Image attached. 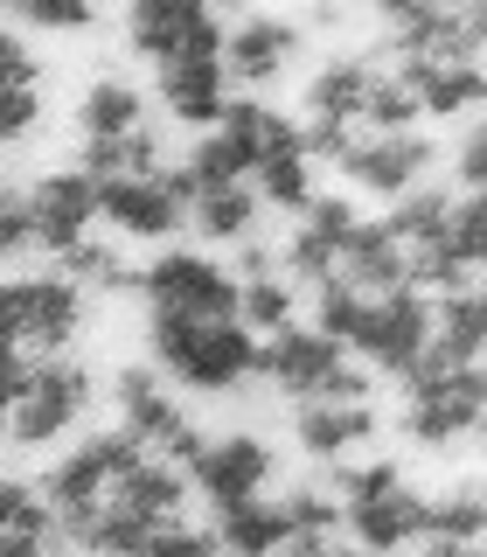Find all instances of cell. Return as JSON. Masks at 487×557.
<instances>
[{"label": "cell", "mask_w": 487, "mask_h": 557, "mask_svg": "<svg viewBox=\"0 0 487 557\" xmlns=\"http://www.w3.org/2000/svg\"><path fill=\"white\" fill-rule=\"evenodd\" d=\"M147 348L161 362V376H174L196 397H230L237 383L258 376V327L230 313V321H209V313H167L147 307Z\"/></svg>", "instance_id": "1"}, {"label": "cell", "mask_w": 487, "mask_h": 557, "mask_svg": "<svg viewBox=\"0 0 487 557\" xmlns=\"http://www.w3.org/2000/svg\"><path fill=\"white\" fill-rule=\"evenodd\" d=\"M91 397H98V376L70 348H57V356H35L22 342L8 348V440H14V453H42V446L70 440L84 425V411H91Z\"/></svg>", "instance_id": "2"}, {"label": "cell", "mask_w": 487, "mask_h": 557, "mask_svg": "<svg viewBox=\"0 0 487 557\" xmlns=\"http://www.w3.org/2000/svg\"><path fill=\"white\" fill-rule=\"evenodd\" d=\"M487 425V370L425 348V362L404 376V440L411 446H460Z\"/></svg>", "instance_id": "3"}, {"label": "cell", "mask_w": 487, "mask_h": 557, "mask_svg": "<svg viewBox=\"0 0 487 557\" xmlns=\"http://www.w3.org/2000/svg\"><path fill=\"white\" fill-rule=\"evenodd\" d=\"M258 376L292 405H307V397H370V370L348 362V342L300 321L272 327V342L258 348Z\"/></svg>", "instance_id": "4"}, {"label": "cell", "mask_w": 487, "mask_h": 557, "mask_svg": "<svg viewBox=\"0 0 487 557\" xmlns=\"http://www.w3.org/2000/svg\"><path fill=\"white\" fill-rule=\"evenodd\" d=\"M139 453H153V446L139 440L133 425H112V432H91V440H77V446H70L63 460L42 474V495L57 502V516H63V544H70V530H77L84 516H98L104 502H112L118 474H126Z\"/></svg>", "instance_id": "5"}, {"label": "cell", "mask_w": 487, "mask_h": 557, "mask_svg": "<svg viewBox=\"0 0 487 557\" xmlns=\"http://www.w3.org/2000/svg\"><path fill=\"white\" fill-rule=\"evenodd\" d=\"M91 321V286L70 278L63 265L57 272H14L8 278V335L35 348V356H57L84 335Z\"/></svg>", "instance_id": "6"}, {"label": "cell", "mask_w": 487, "mask_h": 557, "mask_svg": "<svg viewBox=\"0 0 487 557\" xmlns=\"http://www.w3.org/2000/svg\"><path fill=\"white\" fill-rule=\"evenodd\" d=\"M376 77H383V70L370 57H355V49L313 63V77H307V91H300V112H307V139H313V153H321V161H341V153H348L362 112H370Z\"/></svg>", "instance_id": "7"}, {"label": "cell", "mask_w": 487, "mask_h": 557, "mask_svg": "<svg viewBox=\"0 0 487 557\" xmlns=\"http://www.w3.org/2000/svg\"><path fill=\"white\" fill-rule=\"evenodd\" d=\"M432 335H439V307L425 300V286H390V293H370V313H362L348 348L383 376H411L425 362Z\"/></svg>", "instance_id": "8"}, {"label": "cell", "mask_w": 487, "mask_h": 557, "mask_svg": "<svg viewBox=\"0 0 487 557\" xmlns=\"http://www.w3.org/2000/svg\"><path fill=\"white\" fill-rule=\"evenodd\" d=\"M126 42L147 63L174 57H223L230 28L216 22V0H126Z\"/></svg>", "instance_id": "9"}, {"label": "cell", "mask_w": 487, "mask_h": 557, "mask_svg": "<svg viewBox=\"0 0 487 557\" xmlns=\"http://www.w3.org/2000/svg\"><path fill=\"white\" fill-rule=\"evenodd\" d=\"M139 300L167 307V313H209V321H230L244 313V272L216 265L202 251H161L139 272Z\"/></svg>", "instance_id": "10"}, {"label": "cell", "mask_w": 487, "mask_h": 557, "mask_svg": "<svg viewBox=\"0 0 487 557\" xmlns=\"http://www.w3.org/2000/svg\"><path fill=\"white\" fill-rule=\"evenodd\" d=\"M28 188V209H35V244H42L49 258H63L70 244H84L104 223V182L91 168H49V174H35Z\"/></svg>", "instance_id": "11"}, {"label": "cell", "mask_w": 487, "mask_h": 557, "mask_svg": "<svg viewBox=\"0 0 487 557\" xmlns=\"http://www.w3.org/2000/svg\"><path fill=\"white\" fill-rule=\"evenodd\" d=\"M112 405H118V425H133L153 453H167V460H182L188 474H196V460H202L209 440L188 425V411L161 391V376H153L147 362H126V370L112 376Z\"/></svg>", "instance_id": "12"}, {"label": "cell", "mask_w": 487, "mask_h": 557, "mask_svg": "<svg viewBox=\"0 0 487 557\" xmlns=\"http://www.w3.org/2000/svg\"><path fill=\"white\" fill-rule=\"evenodd\" d=\"M439 161V147H432V133H417V126H404V133H355L348 139V153H341V182L348 188H362V196H404V188H417L425 182V168Z\"/></svg>", "instance_id": "13"}, {"label": "cell", "mask_w": 487, "mask_h": 557, "mask_svg": "<svg viewBox=\"0 0 487 557\" xmlns=\"http://www.w3.org/2000/svg\"><path fill=\"white\" fill-rule=\"evenodd\" d=\"M272 467H278V453L265 446V432H223V440L202 446L196 487H202L209 509H230V502L265 495V487H272Z\"/></svg>", "instance_id": "14"}, {"label": "cell", "mask_w": 487, "mask_h": 557, "mask_svg": "<svg viewBox=\"0 0 487 557\" xmlns=\"http://www.w3.org/2000/svg\"><path fill=\"white\" fill-rule=\"evenodd\" d=\"M153 91H161V112L174 126H223L230 112V57H174L153 63Z\"/></svg>", "instance_id": "15"}, {"label": "cell", "mask_w": 487, "mask_h": 557, "mask_svg": "<svg viewBox=\"0 0 487 557\" xmlns=\"http://www.w3.org/2000/svg\"><path fill=\"white\" fill-rule=\"evenodd\" d=\"M355 223L362 216H355V202H348V196H313L300 209V223H292V237H286V278H300V286L335 278L348 237H355Z\"/></svg>", "instance_id": "16"}, {"label": "cell", "mask_w": 487, "mask_h": 557, "mask_svg": "<svg viewBox=\"0 0 487 557\" xmlns=\"http://www.w3.org/2000/svg\"><path fill=\"white\" fill-rule=\"evenodd\" d=\"M104 223H112L118 237L161 244V237L182 231V223H196V209L167 188V174H112V182H104Z\"/></svg>", "instance_id": "17"}, {"label": "cell", "mask_w": 487, "mask_h": 557, "mask_svg": "<svg viewBox=\"0 0 487 557\" xmlns=\"http://www.w3.org/2000/svg\"><path fill=\"white\" fill-rule=\"evenodd\" d=\"M292 440L307 460H348L355 446L376 440V405L370 397H307L292 411Z\"/></svg>", "instance_id": "18"}, {"label": "cell", "mask_w": 487, "mask_h": 557, "mask_svg": "<svg viewBox=\"0 0 487 557\" xmlns=\"http://www.w3.org/2000/svg\"><path fill=\"white\" fill-rule=\"evenodd\" d=\"M397 77L417 91L425 119H466V112L487 104V70L474 57H404Z\"/></svg>", "instance_id": "19"}, {"label": "cell", "mask_w": 487, "mask_h": 557, "mask_svg": "<svg viewBox=\"0 0 487 557\" xmlns=\"http://www.w3.org/2000/svg\"><path fill=\"white\" fill-rule=\"evenodd\" d=\"M425 502L411 481L383 487L370 502H341L348 509V544H370V550H404V544H425Z\"/></svg>", "instance_id": "20"}, {"label": "cell", "mask_w": 487, "mask_h": 557, "mask_svg": "<svg viewBox=\"0 0 487 557\" xmlns=\"http://www.w3.org/2000/svg\"><path fill=\"white\" fill-rule=\"evenodd\" d=\"M230 77L251 84V91H272L278 77H286V63L300 57V28L278 22V14H244V22L230 28Z\"/></svg>", "instance_id": "21"}, {"label": "cell", "mask_w": 487, "mask_h": 557, "mask_svg": "<svg viewBox=\"0 0 487 557\" xmlns=\"http://www.w3.org/2000/svg\"><path fill=\"white\" fill-rule=\"evenodd\" d=\"M313 139H307V126H292L278 147H265L258 153V168H251V182H258V196H265V209H286V216H300V209L321 196L313 188Z\"/></svg>", "instance_id": "22"}, {"label": "cell", "mask_w": 487, "mask_h": 557, "mask_svg": "<svg viewBox=\"0 0 487 557\" xmlns=\"http://www.w3.org/2000/svg\"><path fill=\"white\" fill-rule=\"evenodd\" d=\"M341 278H355L362 293H390V286H411V244L390 231V223H355L341 251Z\"/></svg>", "instance_id": "23"}, {"label": "cell", "mask_w": 487, "mask_h": 557, "mask_svg": "<svg viewBox=\"0 0 487 557\" xmlns=\"http://www.w3.org/2000/svg\"><path fill=\"white\" fill-rule=\"evenodd\" d=\"M0 530H8V557H49L63 544V516L42 487L8 481L0 487Z\"/></svg>", "instance_id": "24"}, {"label": "cell", "mask_w": 487, "mask_h": 557, "mask_svg": "<svg viewBox=\"0 0 487 557\" xmlns=\"http://www.w3.org/2000/svg\"><path fill=\"white\" fill-rule=\"evenodd\" d=\"M216 544L223 550H244V557H265V550H286L292 544V516H286V495H251V502H230L216 509Z\"/></svg>", "instance_id": "25"}, {"label": "cell", "mask_w": 487, "mask_h": 557, "mask_svg": "<svg viewBox=\"0 0 487 557\" xmlns=\"http://www.w3.org/2000/svg\"><path fill=\"white\" fill-rule=\"evenodd\" d=\"M133 126H147V98H139V84H126V77L84 84V98H77V133L84 139H118Z\"/></svg>", "instance_id": "26"}, {"label": "cell", "mask_w": 487, "mask_h": 557, "mask_svg": "<svg viewBox=\"0 0 487 557\" xmlns=\"http://www.w3.org/2000/svg\"><path fill=\"white\" fill-rule=\"evenodd\" d=\"M439 356H460L474 362L487 348V278H466V286H452L439 300V335H432Z\"/></svg>", "instance_id": "27"}, {"label": "cell", "mask_w": 487, "mask_h": 557, "mask_svg": "<svg viewBox=\"0 0 487 557\" xmlns=\"http://www.w3.org/2000/svg\"><path fill=\"white\" fill-rule=\"evenodd\" d=\"M487 536V487H446L425 502V544L439 550H466Z\"/></svg>", "instance_id": "28"}, {"label": "cell", "mask_w": 487, "mask_h": 557, "mask_svg": "<svg viewBox=\"0 0 487 557\" xmlns=\"http://www.w3.org/2000/svg\"><path fill=\"white\" fill-rule=\"evenodd\" d=\"M258 209H265L258 182H223L196 202V231L209 244H244V237H258Z\"/></svg>", "instance_id": "29"}, {"label": "cell", "mask_w": 487, "mask_h": 557, "mask_svg": "<svg viewBox=\"0 0 487 557\" xmlns=\"http://www.w3.org/2000/svg\"><path fill=\"white\" fill-rule=\"evenodd\" d=\"M286 516H292V544L286 550H335V544H348V509H341L335 487H292Z\"/></svg>", "instance_id": "30"}, {"label": "cell", "mask_w": 487, "mask_h": 557, "mask_svg": "<svg viewBox=\"0 0 487 557\" xmlns=\"http://www.w3.org/2000/svg\"><path fill=\"white\" fill-rule=\"evenodd\" d=\"M77 161L91 168L98 182H112V174H161L167 168V147H161V133H153V126H133V133H118V139H84Z\"/></svg>", "instance_id": "31"}, {"label": "cell", "mask_w": 487, "mask_h": 557, "mask_svg": "<svg viewBox=\"0 0 487 557\" xmlns=\"http://www.w3.org/2000/svg\"><path fill=\"white\" fill-rule=\"evenodd\" d=\"M383 223H390L404 244H439V237L452 231V196H446V188H425V182H417V188H404V196L390 202V216H383Z\"/></svg>", "instance_id": "32"}, {"label": "cell", "mask_w": 487, "mask_h": 557, "mask_svg": "<svg viewBox=\"0 0 487 557\" xmlns=\"http://www.w3.org/2000/svg\"><path fill=\"white\" fill-rule=\"evenodd\" d=\"M57 265L70 278H84L91 293H139V272L126 265V258L112 251V244H98V237H84V244H70V251L57 258Z\"/></svg>", "instance_id": "33"}, {"label": "cell", "mask_w": 487, "mask_h": 557, "mask_svg": "<svg viewBox=\"0 0 487 557\" xmlns=\"http://www.w3.org/2000/svg\"><path fill=\"white\" fill-rule=\"evenodd\" d=\"M452 258H460L466 272H487V188H466L460 202H452Z\"/></svg>", "instance_id": "34"}, {"label": "cell", "mask_w": 487, "mask_h": 557, "mask_svg": "<svg viewBox=\"0 0 487 557\" xmlns=\"http://www.w3.org/2000/svg\"><path fill=\"white\" fill-rule=\"evenodd\" d=\"M425 119V104H417V91L404 77H376V91H370V112H362V126L370 133H404Z\"/></svg>", "instance_id": "35"}, {"label": "cell", "mask_w": 487, "mask_h": 557, "mask_svg": "<svg viewBox=\"0 0 487 557\" xmlns=\"http://www.w3.org/2000/svg\"><path fill=\"white\" fill-rule=\"evenodd\" d=\"M14 22L42 28V35H84L98 22V0H8Z\"/></svg>", "instance_id": "36"}, {"label": "cell", "mask_w": 487, "mask_h": 557, "mask_svg": "<svg viewBox=\"0 0 487 557\" xmlns=\"http://www.w3.org/2000/svg\"><path fill=\"white\" fill-rule=\"evenodd\" d=\"M244 321H251L258 335L286 327V321H292V286H286L278 272H258V278H244Z\"/></svg>", "instance_id": "37"}, {"label": "cell", "mask_w": 487, "mask_h": 557, "mask_svg": "<svg viewBox=\"0 0 487 557\" xmlns=\"http://www.w3.org/2000/svg\"><path fill=\"white\" fill-rule=\"evenodd\" d=\"M0 244H8V258H28V244H35V209H28V188H8V216H0Z\"/></svg>", "instance_id": "38"}, {"label": "cell", "mask_w": 487, "mask_h": 557, "mask_svg": "<svg viewBox=\"0 0 487 557\" xmlns=\"http://www.w3.org/2000/svg\"><path fill=\"white\" fill-rule=\"evenodd\" d=\"M0 126H8V147H22V139L42 126V84H35V91H8V112H0Z\"/></svg>", "instance_id": "39"}, {"label": "cell", "mask_w": 487, "mask_h": 557, "mask_svg": "<svg viewBox=\"0 0 487 557\" xmlns=\"http://www.w3.org/2000/svg\"><path fill=\"white\" fill-rule=\"evenodd\" d=\"M0 77H8V91H35V84H42V63L28 57L22 35H8V42H0Z\"/></svg>", "instance_id": "40"}, {"label": "cell", "mask_w": 487, "mask_h": 557, "mask_svg": "<svg viewBox=\"0 0 487 557\" xmlns=\"http://www.w3.org/2000/svg\"><path fill=\"white\" fill-rule=\"evenodd\" d=\"M452 168H460L466 188H487V119H480V126H466L460 153H452Z\"/></svg>", "instance_id": "41"}, {"label": "cell", "mask_w": 487, "mask_h": 557, "mask_svg": "<svg viewBox=\"0 0 487 557\" xmlns=\"http://www.w3.org/2000/svg\"><path fill=\"white\" fill-rule=\"evenodd\" d=\"M278 258H286V251H272V244H265V237H244V244H237V272H244V278H258V272H272V265H278Z\"/></svg>", "instance_id": "42"}, {"label": "cell", "mask_w": 487, "mask_h": 557, "mask_svg": "<svg viewBox=\"0 0 487 557\" xmlns=\"http://www.w3.org/2000/svg\"><path fill=\"white\" fill-rule=\"evenodd\" d=\"M480 487H487V481H480Z\"/></svg>", "instance_id": "43"}]
</instances>
